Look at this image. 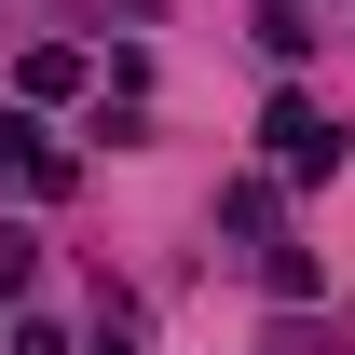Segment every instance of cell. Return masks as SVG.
I'll use <instances>...</instances> for the list:
<instances>
[{
  "instance_id": "obj_1",
  "label": "cell",
  "mask_w": 355,
  "mask_h": 355,
  "mask_svg": "<svg viewBox=\"0 0 355 355\" xmlns=\"http://www.w3.org/2000/svg\"><path fill=\"white\" fill-rule=\"evenodd\" d=\"M273 164H287V178H328V164H342V137H328L314 96H273Z\"/></svg>"
},
{
  "instance_id": "obj_2",
  "label": "cell",
  "mask_w": 355,
  "mask_h": 355,
  "mask_svg": "<svg viewBox=\"0 0 355 355\" xmlns=\"http://www.w3.org/2000/svg\"><path fill=\"white\" fill-rule=\"evenodd\" d=\"M0 164L28 178V191H69V150H55V137L28 123V110H0Z\"/></svg>"
}]
</instances>
